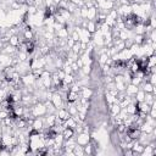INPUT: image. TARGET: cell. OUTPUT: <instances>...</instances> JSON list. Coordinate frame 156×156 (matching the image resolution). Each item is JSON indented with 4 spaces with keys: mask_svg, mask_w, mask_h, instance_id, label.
I'll list each match as a JSON object with an SVG mask.
<instances>
[{
    "mask_svg": "<svg viewBox=\"0 0 156 156\" xmlns=\"http://www.w3.org/2000/svg\"><path fill=\"white\" fill-rule=\"evenodd\" d=\"M46 115V107L43 101H38L32 106V116L35 117H44Z\"/></svg>",
    "mask_w": 156,
    "mask_h": 156,
    "instance_id": "6da1fadb",
    "label": "cell"
},
{
    "mask_svg": "<svg viewBox=\"0 0 156 156\" xmlns=\"http://www.w3.org/2000/svg\"><path fill=\"white\" fill-rule=\"evenodd\" d=\"M50 101H51L52 105L56 107V110L62 108V107H66V101L62 99V96H61L57 91H54V93H52V96H51Z\"/></svg>",
    "mask_w": 156,
    "mask_h": 156,
    "instance_id": "7a4b0ae2",
    "label": "cell"
},
{
    "mask_svg": "<svg viewBox=\"0 0 156 156\" xmlns=\"http://www.w3.org/2000/svg\"><path fill=\"white\" fill-rule=\"evenodd\" d=\"M76 136V143L80 146H84L87 145L89 141H90V133H85V132H82V133H78L74 135Z\"/></svg>",
    "mask_w": 156,
    "mask_h": 156,
    "instance_id": "3957f363",
    "label": "cell"
},
{
    "mask_svg": "<svg viewBox=\"0 0 156 156\" xmlns=\"http://www.w3.org/2000/svg\"><path fill=\"white\" fill-rule=\"evenodd\" d=\"M35 80H37V78H35V76H34L32 72H28V73H26V74L21 76V82H22V84H23L24 87L34 85Z\"/></svg>",
    "mask_w": 156,
    "mask_h": 156,
    "instance_id": "277c9868",
    "label": "cell"
},
{
    "mask_svg": "<svg viewBox=\"0 0 156 156\" xmlns=\"http://www.w3.org/2000/svg\"><path fill=\"white\" fill-rule=\"evenodd\" d=\"M43 119H44V127L51 128V127H54L56 124L57 116H56V113H48V115H45L43 117Z\"/></svg>",
    "mask_w": 156,
    "mask_h": 156,
    "instance_id": "5b68a950",
    "label": "cell"
},
{
    "mask_svg": "<svg viewBox=\"0 0 156 156\" xmlns=\"http://www.w3.org/2000/svg\"><path fill=\"white\" fill-rule=\"evenodd\" d=\"M139 89L144 90L145 93H152V94H155V93H156V88H155V85H154V84H151V83H150V82H147V80L141 82V84L139 85Z\"/></svg>",
    "mask_w": 156,
    "mask_h": 156,
    "instance_id": "8992f818",
    "label": "cell"
},
{
    "mask_svg": "<svg viewBox=\"0 0 156 156\" xmlns=\"http://www.w3.org/2000/svg\"><path fill=\"white\" fill-rule=\"evenodd\" d=\"M94 95V90L91 87H82L80 91H79V96L84 98V99H91Z\"/></svg>",
    "mask_w": 156,
    "mask_h": 156,
    "instance_id": "52a82bcc",
    "label": "cell"
},
{
    "mask_svg": "<svg viewBox=\"0 0 156 156\" xmlns=\"http://www.w3.org/2000/svg\"><path fill=\"white\" fill-rule=\"evenodd\" d=\"M30 126H32L33 129L40 132V130L44 128V119H43V117H35V118L33 119V122H32Z\"/></svg>",
    "mask_w": 156,
    "mask_h": 156,
    "instance_id": "ba28073f",
    "label": "cell"
},
{
    "mask_svg": "<svg viewBox=\"0 0 156 156\" xmlns=\"http://www.w3.org/2000/svg\"><path fill=\"white\" fill-rule=\"evenodd\" d=\"M0 52L12 56V55H15V54L17 52V48H16V46H12V45H10V44L7 43V44H5V45H4V48L0 50Z\"/></svg>",
    "mask_w": 156,
    "mask_h": 156,
    "instance_id": "9c48e42d",
    "label": "cell"
},
{
    "mask_svg": "<svg viewBox=\"0 0 156 156\" xmlns=\"http://www.w3.org/2000/svg\"><path fill=\"white\" fill-rule=\"evenodd\" d=\"M108 108V111H107V113L111 116V117H115L116 115H118L119 113V111H121V106H119V104H111V105H108L107 106Z\"/></svg>",
    "mask_w": 156,
    "mask_h": 156,
    "instance_id": "30bf717a",
    "label": "cell"
},
{
    "mask_svg": "<svg viewBox=\"0 0 156 156\" xmlns=\"http://www.w3.org/2000/svg\"><path fill=\"white\" fill-rule=\"evenodd\" d=\"M98 7L96 6H91V7H88V13H87V20L89 21H95L96 20V16H98Z\"/></svg>",
    "mask_w": 156,
    "mask_h": 156,
    "instance_id": "8fae6325",
    "label": "cell"
},
{
    "mask_svg": "<svg viewBox=\"0 0 156 156\" xmlns=\"http://www.w3.org/2000/svg\"><path fill=\"white\" fill-rule=\"evenodd\" d=\"M138 90H139V87H138V85H134V84H132V83H127L124 91H126V94H127L128 96H134Z\"/></svg>",
    "mask_w": 156,
    "mask_h": 156,
    "instance_id": "7c38bea8",
    "label": "cell"
},
{
    "mask_svg": "<svg viewBox=\"0 0 156 156\" xmlns=\"http://www.w3.org/2000/svg\"><path fill=\"white\" fill-rule=\"evenodd\" d=\"M143 149H144V145H143V144H140L138 139L133 140V146H132V151L134 152V156H135V155H140V154H141V151H143Z\"/></svg>",
    "mask_w": 156,
    "mask_h": 156,
    "instance_id": "4fadbf2b",
    "label": "cell"
},
{
    "mask_svg": "<svg viewBox=\"0 0 156 156\" xmlns=\"http://www.w3.org/2000/svg\"><path fill=\"white\" fill-rule=\"evenodd\" d=\"M78 99H79V93H76V91H72V90L67 91L66 102H76Z\"/></svg>",
    "mask_w": 156,
    "mask_h": 156,
    "instance_id": "5bb4252c",
    "label": "cell"
},
{
    "mask_svg": "<svg viewBox=\"0 0 156 156\" xmlns=\"http://www.w3.org/2000/svg\"><path fill=\"white\" fill-rule=\"evenodd\" d=\"M56 116H57V118H60L61 121L65 122V121L69 117V113H68V111H67L66 107H62V108H58V110L56 111Z\"/></svg>",
    "mask_w": 156,
    "mask_h": 156,
    "instance_id": "9a60e30c",
    "label": "cell"
},
{
    "mask_svg": "<svg viewBox=\"0 0 156 156\" xmlns=\"http://www.w3.org/2000/svg\"><path fill=\"white\" fill-rule=\"evenodd\" d=\"M55 35H56L57 38H60V39H67V38L69 37V33H68L67 28L63 26L61 29H58V30L55 32Z\"/></svg>",
    "mask_w": 156,
    "mask_h": 156,
    "instance_id": "2e32d148",
    "label": "cell"
},
{
    "mask_svg": "<svg viewBox=\"0 0 156 156\" xmlns=\"http://www.w3.org/2000/svg\"><path fill=\"white\" fill-rule=\"evenodd\" d=\"M22 41H23V40L20 39V35H18V34H13V35H11L10 39H9V44L12 45V46H16V48H18V45H20Z\"/></svg>",
    "mask_w": 156,
    "mask_h": 156,
    "instance_id": "e0dca14e",
    "label": "cell"
},
{
    "mask_svg": "<svg viewBox=\"0 0 156 156\" xmlns=\"http://www.w3.org/2000/svg\"><path fill=\"white\" fill-rule=\"evenodd\" d=\"M154 128H155V127L150 126V124H149V123H146L145 121L139 126V130H140L141 133H147V134H149V133H151V132L154 130Z\"/></svg>",
    "mask_w": 156,
    "mask_h": 156,
    "instance_id": "ac0fdd59",
    "label": "cell"
},
{
    "mask_svg": "<svg viewBox=\"0 0 156 156\" xmlns=\"http://www.w3.org/2000/svg\"><path fill=\"white\" fill-rule=\"evenodd\" d=\"M145 39H146V35H145V34H134V35H133V40H134V43L138 44V45L145 44Z\"/></svg>",
    "mask_w": 156,
    "mask_h": 156,
    "instance_id": "d6986e66",
    "label": "cell"
},
{
    "mask_svg": "<svg viewBox=\"0 0 156 156\" xmlns=\"http://www.w3.org/2000/svg\"><path fill=\"white\" fill-rule=\"evenodd\" d=\"M62 135H63V138L65 139H68V138H72V136H74L76 135V133H74V129H72V128H68V127H65L63 129H62Z\"/></svg>",
    "mask_w": 156,
    "mask_h": 156,
    "instance_id": "ffe728a7",
    "label": "cell"
},
{
    "mask_svg": "<svg viewBox=\"0 0 156 156\" xmlns=\"http://www.w3.org/2000/svg\"><path fill=\"white\" fill-rule=\"evenodd\" d=\"M128 115H135L138 112V107H136V102H130L129 105H127V107H124Z\"/></svg>",
    "mask_w": 156,
    "mask_h": 156,
    "instance_id": "44dd1931",
    "label": "cell"
},
{
    "mask_svg": "<svg viewBox=\"0 0 156 156\" xmlns=\"http://www.w3.org/2000/svg\"><path fill=\"white\" fill-rule=\"evenodd\" d=\"M87 29L91 33V34H94L96 30H98V26H96V22L95 21H89L88 20V23H87Z\"/></svg>",
    "mask_w": 156,
    "mask_h": 156,
    "instance_id": "7402d4cb",
    "label": "cell"
},
{
    "mask_svg": "<svg viewBox=\"0 0 156 156\" xmlns=\"http://www.w3.org/2000/svg\"><path fill=\"white\" fill-rule=\"evenodd\" d=\"M54 140H55V145L62 146V145H63V141H65V138H63L62 133H57V134L54 136Z\"/></svg>",
    "mask_w": 156,
    "mask_h": 156,
    "instance_id": "603a6c76",
    "label": "cell"
},
{
    "mask_svg": "<svg viewBox=\"0 0 156 156\" xmlns=\"http://www.w3.org/2000/svg\"><path fill=\"white\" fill-rule=\"evenodd\" d=\"M144 95H145V91L141 90V89H139V90L135 93V95H134L133 98H134V100H135L136 102H140V101H144Z\"/></svg>",
    "mask_w": 156,
    "mask_h": 156,
    "instance_id": "cb8c5ba5",
    "label": "cell"
},
{
    "mask_svg": "<svg viewBox=\"0 0 156 156\" xmlns=\"http://www.w3.org/2000/svg\"><path fill=\"white\" fill-rule=\"evenodd\" d=\"M144 101H145L146 104L151 105V104L155 101V94H152V93H145V95H144Z\"/></svg>",
    "mask_w": 156,
    "mask_h": 156,
    "instance_id": "d4e9b609",
    "label": "cell"
},
{
    "mask_svg": "<svg viewBox=\"0 0 156 156\" xmlns=\"http://www.w3.org/2000/svg\"><path fill=\"white\" fill-rule=\"evenodd\" d=\"M73 82H74V76L73 74H66L65 78L62 79V83L66 84V85H71Z\"/></svg>",
    "mask_w": 156,
    "mask_h": 156,
    "instance_id": "484cf974",
    "label": "cell"
},
{
    "mask_svg": "<svg viewBox=\"0 0 156 156\" xmlns=\"http://www.w3.org/2000/svg\"><path fill=\"white\" fill-rule=\"evenodd\" d=\"M83 150H84V155H94V149H93V145L90 144V141L83 146Z\"/></svg>",
    "mask_w": 156,
    "mask_h": 156,
    "instance_id": "4316f807",
    "label": "cell"
},
{
    "mask_svg": "<svg viewBox=\"0 0 156 156\" xmlns=\"http://www.w3.org/2000/svg\"><path fill=\"white\" fill-rule=\"evenodd\" d=\"M80 71H82V73H83L84 76H90V73H91V71H93V66H91V65H84V66L80 68Z\"/></svg>",
    "mask_w": 156,
    "mask_h": 156,
    "instance_id": "83f0119b",
    "label": "cell"
},
{
    "mask_svg": "<svg viewBox=\"0 0 156 156\" xmlns=\"http://www.w3.org/2000/svg\"><path fill=\"white\" fill-rule=\"evenodd\" d=\"M73 154L74 155H78V156H84V150H83V146L76 144L74 147H73Z\"/></svg>",
    "mask_w": 156,
    "mask_h": 156,
    "instance_id": "f1b7e54d",
    "label": "cell"
},
{
    "mask_svg": "<svg viewBox=\"0 0 156 156\" xmlns=\"http://www.w3.org/2000/svg\"><path fill=\"white\" fill-rule=\"evenodd\" d=\"M71 51L74 52V54H77V55H80L82 54V51H80V41H76L73 44V46L71 48Z\"/></svg>",
    "mask_w": 156,
    "mask_h": 156,
    "instance_id": "f546056e",
    "label": "cell"
},
{
    "mask_svg": "<svg viewBox=\"0 0 156 156\" xmlns=\"http://www.w3.org/2000/svg\"><path fill=\"white\" fill-rule=\"evenodd\" d=\"M79 6H77L76 4H73V2H71V1H68L67 2V6H66V10H68L71 13H74L76 12V10L78 9Z\"/></svg>",
    "mask_w": 156,
    "mask_h": 156,
    "instance_id": "4dcf8cb0",
    "label": "cell"
},
{
    "mask_svg": "<svg viewBox=\"0 0 156 156\" xmlns=\"http://www.w3.org/2000/svg\"><path fill=\"white\" fill-rule=\"evenodd\" d=\"M154 66H156V56H155V54L147 56V67H154Z\"/></svg>",
    "mask_w": 156,
    "mask_h": 156,
    "instance_id": "1f68e13d",
    "label": "cell"
},
{
    "mask_svg": "<svg viewBox=\"0 0 156 156\" xmlns=\"http://www.w3.org/2000/svg\"><path fill=\"white\" fill-rule=\"evenodd\" d=\"M146 123H149L150 126H152V127H156V118H152V117H150L149 115H146V117H145V119H144Z\"/></svg>",
    "mask_w": 156,
    "mask_h": 156,
    "instance_id": "d6a6232c",
    "label": "cell"
},
{
    "mask_svg": "<svg viewBox=\"0 0 156 156\" xmlns=\"http://www.w3.org/2000/svg\"><path fill=\"white\" fill-rule=\"evenodd\" d=\"M55 73H56V76L62 80L63 78H65V76H66V73H65V71L62 69V68H57L56 71H55Z\"/></svg>",
    "mask_w": 156,
    "mask_h": 156,
    "instance_id": "836d02e7",
    "label": "cell"
},
{
    "mask_svg": "<svg viewBox=\"0 0 156 156\" xmlns=\"http://www.w3.org/2000/svg\"><path fill=\"white\" fill-rule=\"evenodd\" d=\"M74 43H76V41H74L71 37H68V38H67V43H66V48H67L68 50H71V48L73 46V44H74Z\"/></svg>",
    "mask_w": 156,
    "mask_h": 156,
    "instance_id": "e575fe53",
    "label": "cell"
},
{
    "mask_svg": "<svg viewBox=\"0 0 156 156\" xmlns=\"http://www.w3.org/2000/svg\"><path fill=\"white\" fill-rule=\"evenodd\" d=\"M69 66H71V69H72V72H73V73H76L77 71H79V67H78V65L76 63V61H73Z\"/></svg>",
    "mask_w": 156,
    "mask_h": 156,
    "instance_id": "d590c367",
    "label": "cell"
},
{
    "mask_svg": "<svg viewBox=\"0 0 156 156\" xmlns=\"http://www.w3.org/2000/svg\"><path fill=\"white\" fill-rule=\"evenodd\" d=\"M76 63L78 65V67H79V69H80V68H82V67L84 66V63H83V61H82V58H80V57H78V58L76 60Z\"/></svg>",
    "mask_w": 156,
    "mask_h": 156,
    "instance_id": "8d00e7d4",
    "label": "cell"
},
{
    "mask_svg": "<svg viewBox=\"0 0 156 156\" xmlns=\"http://www.w3.org/2000/svg\"><path fill=\"white\" fill-rule=\"evenodd\" d=\"M61 0H52V2L55 4V5H58V2H60Z\"/></svg>",
    "mask_w": 156,
    "mask_h": 156,
    "instance_id": "74e56055",
    "label": "cell"
},
{
    "mask_svg": "<svg viewBox=\"0 0 156 156\" xmlns=\"http://www.w3.org/2000/svg\"><path fill=\"white\" fill-rule=\"evenodd\" d=\"M1 149H2V145L0 144V152H1Z\"/></svg>",
    "mask_w": 156,
    "mask_h": 156,
    "instance_id": "f35d334b",
    "label": "cell"
}]
</instances>
